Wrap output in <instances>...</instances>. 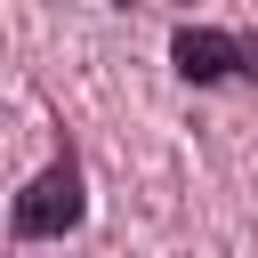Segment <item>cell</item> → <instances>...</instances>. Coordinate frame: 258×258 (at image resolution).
Returning a JSON list of instances; mask_svg holds the SVG:
<instances>
[{
    "mask_svg": "<svg viewBox=\"0 0 258 258\" xmlns=\"http://www.w3.org/2000/svg\"><path fill=\"white\" fill-rule=\"evenodd\" d=\"M169 64H177L185 89H218V81L258 89V48L234 40V32H210V24H185V32L169 40Z\"/></svg>",
    "mask_w": 258,
    "mask_h": 258,
    "instance_id": "6da1fadb",
    "label": "cell"
},
{
    "mask_svg": "<svg viewBox=\"0 0 258 258\" xmlns=\"http://www.w3.org/2000/svg\"><path fill=\"white\" fill-rule=\"evenodd\" d=\"M73 226H81V161L56 153V161L16 194V234H24V242H56V234H73Z\"/></svg>",
    "mask_w": 258,
    "mask_h": 258,
    "instance_id": "7a4b0ae2",
    "label": "cell"
}]
</instances>
